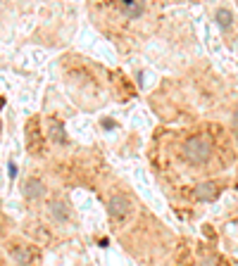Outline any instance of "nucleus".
Here are the masks:
<instances>
[{
  "label": "nucleus",
  "instance_id": "f257e3e1",
  "mask_svg": "<svg viewBox=\"0 0 238 266\" xmlns=\"http://www.w3.org/2000/svg\"><path fill=\"white\" fill-rule=\"evenodd\" d=\"M186 160L191 164H205L210 157H212V143L205 136H191L184 145Z\"/></svg>",
  "mask_w": 238,
  "mask_h": 266
},
{
  "label": "nucleus",
  "instance_id": "f03ea898",
  "mask_svg": "<svg viewBox=\"0 0 238 266\" xmlns=\"http://www.w3.org/2000/svg\"><path fill=\"white\" fill-rule=\"evenodd\" d=\"M129 209H131L129 197H124V195H112V197H110L108 212L112 219H124V216L129 214Z\"/></svg>",
  "mask_w": 238,
  "mask_h": 266
},
{
  "label": "nucleus",
  "instance_id": "7ed1b4c3",
  "mask_svg": "<svg viewBox=\"0 0 238 266\" xmlns=\"http://www.w3.org/2000/svg\"><path fill=\"white\" fill-rule=\"evenodd\" d=\"M219 188H217V183H200L198 188H195V197L198 200H203V202H210V200H215Z\"/></svg>",
  "mask_w": 238,
  "mask_h": 266
},
{
  "label": "nucleus",
  "instance_id": "20e7f679",
  "mask_svg": "<svg viewBox=\"0 0 238 266\" xmlns=\"http://www.w3.org/2000/svg\"><path fill=\"white\" fill-rule=\"evenodd\" d=\"M45 192V185L38 178H29L26 181V185H24V195L29 197V200H38V197H43Z\"/></svg>",
  "mask_w": 238,
  "mask_h": 266
},
{
  "label": "nucleus",
  "instance_id": "39448f33",
  "mask_svg": "<svg viewBox=\"0 0 238 266\" xmlns=\"http://www.w3.org/2000/svg\"><path fill=\"white\" fill-rule=\"evenodd\" d=\"M121 12H124V17H129V19H138V17H143L145 7H143V2H136V0H126V2L121 5Z\"/></svg>",
  "mask_w": 238,
  "mask_h": 266
},
{
  "label": "nucleus",
  "instance_id": "423d86ee",
  "mask_svg": "<svg viewBox=\"0 0 238 266\" xmlns=\"http://www.w3.org/2000/svg\"><path fill=\"white\" fill-rule=\"evenodd\" d=\"M48 212H50V216L57 219V221H67V219H69V209H67V204L60 202V200H53V202L48 204Z\"/></svg>",
  "mask_w": 238,
  "mask_h": 266
},
{
  "label": "nucleus",
  "instance_id": "0eeeda50",
  "mask_svg": "<svg viewBox=\"0 0 238 266\" xmlns=\"http://www.w3.org/2000/svg\"><path fill=\"white\" fill-rule=\"evenodd\" d=\"M48 136H50V140H53V143H60V145H62V143L67 140L62 124H60V121H55V119L50 121V124H48Z\"/></svg>",
  "mask_w": 238,
  "mask_h": 266
},
{
  "label": "nucleus",
  "instance_id": "6e6552de",
  "mask_svg": "<svg viewBox=\"0 0 238 266\" xmlns=\"http://www.w3.org/2000/svg\"><path fill=\"white\" fill-rule=\"evenodd\" d=\"M215 19H217V24H219L222 29H229V26H231V21H234V14H231L227 7H219V10L215 12Z\"/></svg>",
  "mask_w": 238,
  "mask_h": 266
},
{
  "label": "nucleus",
  "instance_id": "1a4fd4ad",
  "mask_svg": "<svg viewBox=\"0 0 238 266\" xmlns=\"http://www.w3.org/2000/svg\"><path fill=\"white\" fill-rule=\"evenodd\" d=\"M12 255H14V259H17V264L19 266H26L29 262H31V252H29V250H24V247H17Z\"/></svg>",
  "mask_w": 238,
  "mask_h": 266
},
{
  "label": "nucleus",
  "instance_id": "9d476101",
  "mask_svg": "<svg viewBox=\"0 0 238 266\" xmlns=\"http://www.w3.org/2000/svg\"><path fill=\"white\" fill-rule=\"evenodd\" d=\"M200 266H222V262H219L217 257H207V259L200 262Z\"/></svg>",
  "mask_w": 238,
  "mask_h": 266
},
{
  "label": "nucleus",
  "instance_id": "9b49d317",
  "mask_svg": "<svg viewBox=\"0 0 238 266\" xmlns=\"http://www.w3.org/2000/svg\"><path fill=\"white\" fill-rule=\"evenodd\" d=\"M7 171H10V178H14V176H17V167H14V164H10V167H7Z\"/></svg>",
  "mask_w": 238,
  "mask_h": 266
},
{
  "label": "nucleus",
  "instance_id": "f8f14e48",
  "mask_svg": "<svg viewBox=\"0 0 238 266\" xmlns=\"http://www.w3.org/2000/svg\"><path fill=\"white\" fill-rule=\"evenodd\" d=\"M234 126L238 128V112H236V114H234Z\"/></svg>",
  "mask_w": 238,
  "mask_h": 266
},
{
  "label": "nucleus",
  "instance_id": "ddd939ff",
  "mask_svg": "<svg viewBox=\"0 0 238 266\" xmlns=\"http://www.w3.org/2000/svg\"><path fill=\"white\" fill-rule=\"evenodd\" d=\"M0 131H2V124H0Z\"/></svg>",
  "mask_w": 238,
  "mask_h": 266
}]
</instances>
